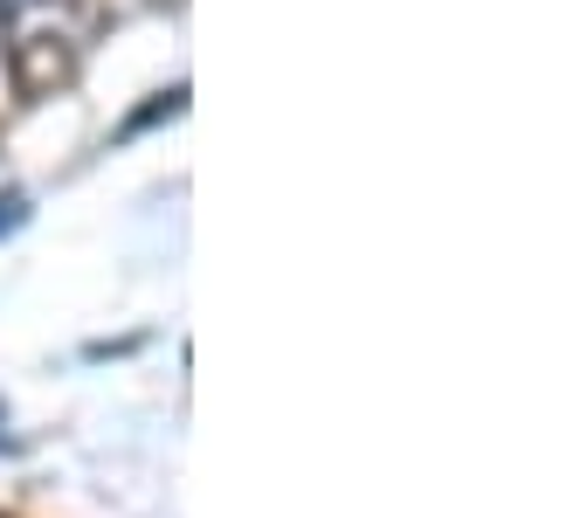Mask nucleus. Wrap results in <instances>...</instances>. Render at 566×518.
<instances>
[{
    "label": "nucleus",
    "instance_id": "nucleus-1",
    "mask_svg": "<svg viewBox=\"0 0 566 518\" xmlns=\"http://www.w3.org/2000/svg\"><path fill=\"white\" fill-rule=\"evenodd\" d=\"M21 208H28L21 194H8V200H0V228H14V221H21Z\"/></svg>",
    "mask_w": 566,
    "mask_h": 518
}]
</instances>
